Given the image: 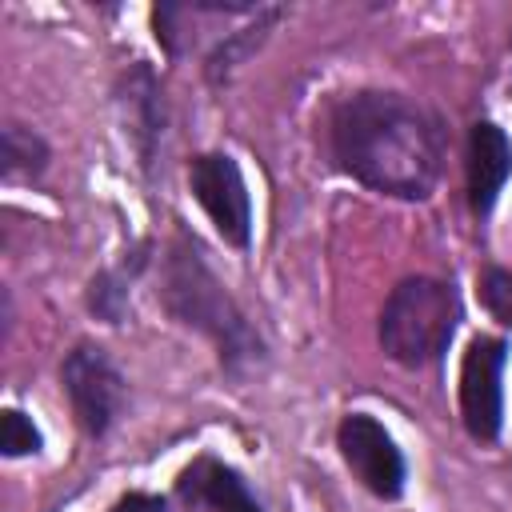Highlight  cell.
Returning <instances> with one entry per match:
<instances>
[{
    "mask_svg": "<svg viewBox=\"0 0 512 512\" xmlns=\"http://www.w3.org/2000/svg\"><path fill=\"white\" fill-rule=\"evenodd\" d=\"M332 148L348 176L404 200H424L444 160V136L432 112L396 92L348 96L332 116Z\"/></svg>",
    "mask_w": 512,
    "mask_h": 512,
    "instance_id": "obj_1",
    "label": "cell"
},
{
    "mask_svg": "<svg viewBox=\"0 0 512 512\" xmlns=\"http://www.w3.org/2000/svg\"><path fill=\"white\" fill-rule=\"evenodd\" d=\"M456 296L432 276H408L392 288L380 312V344L404 368H424L440 360L456 332Z\"/></svg>",
    "mask_w": 512,
    "mask_h": 512,
    "instance_id": "obj_2",
    "label": "cell"
},
{
    "mask_svg": "<svg viewBox=\"0 0 512 512\" xmlns=\"http://www.w3.org/2000/svg\"><path fill=\"white\" fill-rule=\"evenodd\" d=\"M164 300H168V308L184 324L208 332L220 344V356L240 360V356H252L256 352V340H252L244 316L236 312V304L228 300V292L216 284V276L200 260V248L196 244H176L172 248L168 280H164Z\"/></svg>",
    "mask_w": 512,
    "mask_h": 512,
    "instance_id": "obj_3",
    "label": "cell"
},
{
    "mask_svg": "<svg viewBox=\"0 0 512 512\" xmlns=\"http://www.w3.org/2000/svg\"><path fill=\"white\" fill-rule=\"evenodd\" d=\"M188 184H192L196 204L216 224V232L228 244L244 248L248 232H252V204H248V188H244V176H240L236 160L224 156V152H204V156L192 160Z\"/></svg>",
    "mask_w": 512,
    "mask_h": 512,
    "instance_id": "obj_4",
    "label": "cell"
},
{
    "mask_svg": "<svg viewBox=\"0 0 512 512\" xmlns=\"http://www.w3.org/2000/svg\"><path fill=\"white\" fill-rule=\"evenodd\" d=\"M508 348L496 336H476L464 352L460 364V416L468 436L476 440H496L500 436V412H504V392H500V372H504Z\"/></svg>",
    "mask_w": 512,
    "mask_h": 512,
    "instance_id": "obj_5",
    "label": "cell"
},
{
    "mask_svg": "<svg viewBox=\"0 0 512 512\" xmlns=\"http://www.w3.org/2000/svg\"><path fill=\"white\" fill-rule=\"evenodd\" d=\"M64 392L72 400L76 420L92 436L108 432V424L116 420V412L124 404V380H120L116 364L104 356V348H92V344H80V348L68 352V360H64Z\"/></svg>",
    "mask_w": 512,
    "mask_h": 512,
    "instance_id": "obj_6",
    "label": "cell"
},
{
    "mask_svg": "<svg viewBox=\"0 0 512 512\" xmlns=\"http://www.w3.org/2000/svg\"><path fill=\"white\" fill-rule=\"evenodd\" d=\"M336 444H340L344 464L356 472V480L372 496L396 500L404 492V456H400L396 440L384 432V424H376L364 412H352V416H344Z\"/></svg>",
    "mask_w": 512,
    "mask_h": 512,
    "instance_id": "obj_7",
    "label": "cell"
},
{
    "mask_svg": "<svg viewBox=\"0 0 512 512\" xmlns=\"http://www.w3.org/2000/svg\"><path fill=\"white\" fill-rule=\"evenodd\" d=\"M512 172V144L504 136V128L496 124H476L468 136V192H472V208L488 212L504 188Z\"/></svg>",
    "mask_w": 512,
    "mask_h": 512,
    "instance_id": "obj_8",
    "label": "cell"
},
{
    "mask_svg": "<svg viewBox=\"0 0 512 512\" xmlns=\"http://www.w3.org/2000/svg\"><path fill=\"white\" fill-rule=\"evenodd\" d=\"M176 492H180V500L204 504V508H212V512H264V508L252 500L248 484H244L228 464L208 460V456L196 460V464L180 476Z\"/></svg>",
    "mask_w": 512,
    "mask_h": 512,
    "instance_id": "obj_9",
    "label": "cell"
},
{
    "mask_svg": "<svg viewBox=\"0 0 512 512\" xmlns=\"http://www.w3.org/2000/svg\"><path fill=\"white\" fill-rule=\"evenodd\" d=\"M48 160V148L40 136L24 132L20 124L4 128V176H36Z\"/></svg>",
    "mask_w": 512,
    "mask_h": 512,
    "instance_id": "obj_10",
    "label": "cell"
},
{
    "mask_svg": "<svg viewBox=\"0 0 512 512\" xmlns=\"http://www.w3.org/2000/svg\"><path fill=\"white\" fill-rule=\"evenodd\" d=\"M0 448H4V456H28V452L40 448V432L32 428V420H28L20 408H8V412H4Z\"/></svg>",
    "mask_w": 512,
    "mask_h": 512,
    "instance_id": "obj_11",
    "label": "cell"
},
{
    "mask_svg": "<svg viewBox=\"0 0 512 512\" xmlns=\"http://www.w3.org/2000/svg\"><path fill=\"white\" fill-rule=\"evenodd\" d=\"M480 296H484V308L512 328V272L504 268H488L484 280H480Z\"/></svg>",
    "mask_w": 512,
    "mask_h": 512,
    "instance_id": "obj_12",
    "label": "cell"
},
{
    "mask_svg": "<svg viewBox=\"0 0 512 512\" xmlns=\"http://www.w3.org/2000/svg\"><path fill=\"white\" fill-rule=\"evenodd\" d=\"M112 512H168L164 508V500L160 496H144V492H132V496H124Z\"/></svg>",
    "mask_w": 512,
    "mask_h": 512,
    "instance_id": "obj_13",
    "label": "cell"
}]
</instances>
